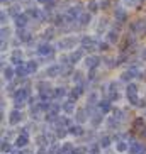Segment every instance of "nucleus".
<instances>
[{
  "label": "nucleus",
  "mask_w": 146,
  "mask_h": 154,
  "mask_svg": "<svg viewBox=\"0 0 146 154\" xmlns=\"http://www.w3.org/2000/svg\"><path fill=\"white\" fill-rule=\"evenodd\" d=\"M80 10H82L80 5H73V7H70V9L66 10V14H65L66 20H68V22H75V20H78V17H80Z\"/></svg>",
  "instance_id": "f257e3e1"
},
{
  "label": "nucleus",
  "mask_w": 146,
  "mask_h": 154,
  "mask_svg": "<svg viewBox=\"0 0 146 154\" xmlns=\"http://www.w3.org/2000/svg\"><path fill=\"white\" fill-rule=\"evenodd\" d=\"M27 98H29V90H27V88H19V90L14 91L15 103H24Z\"/></svg>",
  "instance_id": "f03ea898"
},
{
  "label": "nucleus",
  "mask_w": 146,
  "mask_h": 154,
  "mask_svg": "<svg viewBox=\"0 0 146 154\" xmlns=\"http://www.w3.org/2000/svg\"><path fill=\"white\" fill-rule=\"evenodd\" d=\"M37 54H39V56H51V54H53V46L48 44V42L39 44V46H37Z\"/></svg>",
  "instance_id": "7ed1b4c3"
},
{
  "label": "nucleus",
  "mask_w": 146,
  "mask_h": 154,
  "mask_svg": "<svg viewBox=\"0 0 146 154\" xmlns=\"http://www.w3.org/2000/svg\"><path fill=\"white\" fill-rule=\"evenodd\" d=\"M131 31H132V34H136V32H146V17L139 19L134 24H131Z\"/></svg>",
  "instance_id": "20e7f679"
},
{
  "label": "nucleus",
  "mask_w": 146,
  "mask_h": 154,
  "mask_svg": "<svg viewBox=\"0 0 146 154\" xmlns=\"http://www.w3.org/2000/svg\"><path fill=\"white\" fill-rule=\"evenodd\" d=\"M29 15L27 14H19L17 17H14V22H15V27L17 29H24L26 26H27V22H29Z\"/></svg>",
  "instance_id": "39448f33"
},
{
  "label": "nucleus",
  "mask_w": 146,
  "mask_h": 154,
  "mask_svg": "<svg viewBox=\"0 0 146 154\" xmlns=\"http://www.w3.org/2000/svg\"><path fill=\"white\" fill-rule=\"evenodd\" d=\"M75 42H77L75 37H66V39H61V41L58 42V48L59 49H68V48H73V46H75Z\"/></svg>",
  "instance_id": "423d86ee"
},
{
  "label": "nucleus",
  "mask_w": 146,
  "mask_h": 154,
  "mask_svg": "<svg viewBox=\"0 0 146 154\" xmlns=\"http://www.w3.org/2000/svg\"><path fill=\"white\" fill-rule=\"evenodd\" d=\"M85 64H87L88 69H95L99 64H100V58L99 56H88L87 59H85Z\"/></svg>",
  "instance_id": "0eeeda50"
},
{
  "label": "nucleus",
  "mask_w": 146,
  "mask_h": 154,
  "mask_svg": "<svg viewBox=\"0 0 146 154\" xmlns=\"http://www.w3.org/2000/svg\"><path fill=\"white\" fill-rule=\"evenodd\" d=\"M82 48L83 49L92 51L94 48H95V39H94V37H88V36H83L82 37Z\"/></svg>",
  "instance_id": "6e6552de"
},
{
  "label": "nucleus",
  "mask_w": 146,
  "mask_h": 154,
  "mask_svg": "<svg viewBox=\"0 0 146 154\" xmlns=\"http://www.w3.org/2000/svg\"><path fill=\"white\" fill-rule=\"evenodd\" d=\"M21 120H22V113L19 112L17 109H15V110H12V112H10V117H9L10 125H15V124H19Z\"/></svg>",
  "instance_id": "1a4fd4ad"
},
{
  "label": "nucleus",
  "mask_w": 146,
  "mask_h": 154,
  "mask_svg": "<svg viewBox=\"0 0 146 154\" xmlns=\"http://www.w3.org/2000/svg\"><path fill=\"white\" fill-rule=\"evenodd\" d=\"M144 147V146L141 144V142H136V140H131V144H129V154H139L141 152V149Z\"/></svg>",
  "instance_id": "9d476101"
},
{
  "label": "nucleus",
  "mask_w": 146,
  "mask_h": 154,
  "mask_svg": "<svg viewBox=\"0 0 146 154\" xmlns=\"http://www.w3.org/2000/svg\"><path fill=\"white\" fill-rule=\"evenodd\" d=\"M107 41H109L110 44H116V42L119 41V31L117 29H109V31H107Z\"/></svg>",
  "instance_id": "9b49d317"
},
{
  "label": "nucleus",
  "mask_w": 146,
  "mask_h": 154,
  "mask_svg": "<svg viewBox=\"0 0 146 154\" xmlns=\"http://www.w3.org/2000/svg\"><path fill=\"white\" fill-rule=\"evenodd\" d=\"M134 76H138V68H131L126 73H122V75H121V80H122V82H129V80H132Z\"/></svg>",
  "instance_id": "f8f14e48"
},
{
  "label": "nucleus",
  "mask_w": 146,
  "mask_h": 154,
  "mask_svg": "<svg viewBox=\"0 0 146 154\" xmlns=\"http://www.w3.org/2000/svg\"><path fill=\"white\" fill-rule=\"evenodd\" d=\"M114 15H116V19H117L119 22H126V19H128V14H126V10H124L122 7H117L116 12H114Z\"/></svg>",
  "instance_id": "ddd939ff"
},
{
  "label": "nucleus",
  "mask_w": 146,
  "mask_h": 154,
  "mask_svg": "<svg viewBox=\"0 0 146 154\" xmlns=\"http://www.w3.org/2000/svg\"><path fill=\"white\" fill-rule=\"evenodd\" d=\"M59 71H61V66L59 64H51L49 68H46V75L48 76H58Z\"/></svg>",
  "instance_id": "4468645a"
},
{
  "label": "nucleus",
  "mask_w": 146,
  "mask_h": 154,
  "mask_svg": "<svg viewBox=\"0 0 146 154\" xmlns=\"http://www.w3.org/2000/svg\"><path fill=\"white\" fill-rule=\"evenodd\" d=\"M17 37H19V41H24V42L31 41V34H29L27 31H24V29H19V32H17Z\"/></svg>",
  "instance_id": "2eb2a0df"
},
{
  "label": "nucleus",
  "mask_w": 146,
  "mask_h": 154,
  "mask_svg": "<svg viewBox=\"0 0 146 154\" xmlns=\"http://www.w3.org/2000/svg\"><path fill=\"white\" fill-rule=\"evenodd\" d=\"M15 75H17V76H26V75H29L27 66H26V64H22V63H19V66L15 68Z\"/></svg>",
  "instance_id": "dca6fc26"
},
{
  "label": "nucleus",
  "mask_w": 146,
  "mask_h": 154,
  "mask_svg": "<svg viewBox=\"0 0 146 154\" xmlns=\"http://www.w3.org/2000/svg\"><path fill=\"white\" fill-rule=\"evenodd\" d=\"M88 117H90V115H87V113H85V110L80 109V110L77 112V117H75V119H77V122H78V124H83Z\"/></svg>",
  "instance_id": "f3484780"
},
{
  "label": "nucleus",
  "mask_w": 146,
  "mask_h": 154,
  "mask_svg": "<svg viewBox=\"0 0 146 154\" xmlns=\"http://www.w3.org/2000/svg\"><path fill=\"white\" fill-rule=\"evenodd\" d=\"M109 95H110V100H117V98H119V93H117V86H116V83H110V85H109Z\"/></svg>",
  "instance_id": "a211bd4d"
},
{
  "label": "nucleus",
  "mask_w": 146,
  "mask_h": 154,
  "mask_svg": "<svg viewBox=\"0 0 146 154\" xmlns=\"http://www.w3.org/2000/svg\"><path fill=\"white\" fill-rule=\"evenodd\" d=\"M61 109H63L66 113H71V112H73V109H75V102H73V100H68V102H65V103L61 105Z\"/></svg>",
  "instance_id": "6ab92c4d"
},
{
  "label": "nucleus",
  "mask_w": 146,
  "mask_h": 154,
  "mask_svg": "<svg viewBox=\"0 0 146 154\" xmlns=\"http://www.w3.org/2000/svg\"><path fill=\"white\" fill-rule=\"evenodd\" d=\"M82 54H83V51H82V49L73 51L71 56H70V63H78V61H80V58H82Z\"/></svg>",
  "instance_id": "aec40b11"
},
{
  "label": "nucleus",
  "mask_w": 146,
  "mask_h": 154,
  "mask_svg": "<svg viewBox=\"0 0 146 154\" xmlns=\"http://www.w3.org/2000/svg\"><path fill=\"white\" fill-rule=\"evenodd\" d=\"M68 132L71 134V136H83V129L80 125H71L68 129Z\"/></svg>",
  "instance_id": "412c9836"
},
{
  "label": "nucleus",
  "mask_w": 146,
  "mask_h": 154,
  "mask_svg": "<svg viewBox=\"0 0 146 154\" xmlns=\"http://www.w3.org/2000/svg\"><path fill=\"white\" fill-rule=\"evenodd\" d=\"M90 17H92V15L88 14V12H85V14H80V17H78V22H80V26H87V24L90 22Z\"/></svg>",
  "instance_id": "4be33fe9"
},
{
  "label": "nucleus",
  "mask_w": 146,
  "mask_h": 154,
  "mask_svg": "<svg viewBox=\"0 0 146 154\" xmlns=\"http://www.w3.org/2000/svg\"><path fill=\"white\" fill-rule=\"evenodd\" d=\"M126 95H138V85L128 83V86H126Z\"/></svg>",
  "instance_id": "5701e85b"
},
{
  "label": "nucleus",
  "mask_w": 146,
  "mask_h": 154,
  "mask_svg": "<svg viewBox=\"0 0 146 154\" xmlns=\"http://www.w3.org/2000/svg\"><path fill=\"white\" fill-rule=\"evenodd\" d=\"M27 136H17V140H15V146H17V147H24V146H27Z\"/></svg>",
  "instance_id": "b1692460"
},
{
  "label": "nucleus",
  "mask_w": 146,
  "mask_h": 154,
  "mask_svg": "<svg viewBox=\"0 0 146 154\" xmlns=\"http://www.w3.org/2000/svg\"><path fill=\"white\" fill-rule=\"evenodd\" d=\"M99 107H100L102 113H107L110 110V100H102L100 103H99Z\"/></svg>",
  "instance_id": "393cba45"
},
{
  "label": "nucleus",
  "mask_w": 146,
  "mask_h": 154,
  "mask_svg": "<svg viewBox=\"0 0 146 154\" xmlns=\"http://www.w3.org/2000/svg\"><path fill=\"white\" fill-rule=\"evenodd\" d=\"M26 14L29 15V17H34V19H41V12L37 9H34V7H31V9H27V12Z\"/></svg>",
  "instance_id": "a878e982"
},
{
  "label": "nucleus",
  "mask_w": 146,
  "mask_h": 154,
  "mask_svg": "<svg viewBox=\"0 0 146 154\" xmlns=\"http://www.w3.org/2000/svg\"><path fill=\"white\" fill-rule=\"evenodd\" d=\"M21 59H22V53H21V49H15L12 53V61L14 63H21Z\"/></svg>",
  "instance_id": "bb28decb"
},
{
  "label": "nucleus",
  "mask_w": 146,
  "mask_h": 154,
  "mask_svg": "<svg viewBox=\"0 0 146 154\" xmlns=\"http://www.w3.org/2000/svg\"><path fill=\"white\" fill-rule=\"evenodd\" d=\"M26 66H27V71L29 73H36L37 71V63H36V61H29Z\"/></svg>",
  "instance_id": "cd10ccee"
},
{
  "label": "nucleus",
  "mask_w": 146,
  "mask_h": 154,
  "mask_svg": "<svg viewBox=\"0 0 146 154\" xmlns=\"http://www.w3.org/2000/svg\"><path fill=\"white\" fill-rule=\"evenodd\" d=\"M100 122H102V112H100V113H97V115H94V117H92V125H94V127H97Z\"/></svg>",
  "instance_id": "c85d7f7f"
},
{
  "label": "nucleus",
  "mask_w": 146,
  "mask_h": 154,
  "mask_svg": "<svg viewBox=\"0 0 146 154\" xmlns=\"http://www.w3.org/2000/svg\"><path fill=\"white\" fill-rule=\"evenodd\" d=\"M12 76H14V69L12 68H4V78H7V80H12Z\"/></svg>",
  "instance_id": "c756f323"
},
{
  "label": "nucleus",
  "mask_w": 146,
  "mask_h": 154,
  "mask_svg": "<svg viewBox=\"0 0 146 154\" xmlns=\"http://www.w3.org/2000/svg\"><path fill=\"white\" fill-rule=\"evenodd\" d=\"M66 95V90L65 88H56L55 90V98H63Z\"/></svg>",
  "instance_id": "7c9ffc66"
},
{
  "label": "nucleus",
  "mask_w": 146,
  "mask_h": 154,
  "mask_svg": "<svg viewBox=\"0 0 146 154\" xmlns=\"http://www.w3.org/2000/svg\"><path fill=\"white\" fill-rule=\"evenodd\" d=\"M99 144H100V147H104V149H105V147H109V146H110V139L105 136V137H102V139H100Z\"/></svg>",
  "instance_id": "2f4dec72"
},
{
  "label": "nucleus",
  "mask_w": 146,
  "mask_h": 154,
  "mask_svg": "<svg viewBox=\"0 0 146 154\" xmlns=\"http://www.w3.org/2000/svg\"><path fill=\"white\" fill-rule=\"evenodd\" d=\"M116 149H117L119 152H124V151H128V149H129V146L126 144V142H119V144L116 146Z\"/></svg>",
  "instance_id": "473e14b6"
},
{
  "label": "nucleus",
  "mask_w": 146,
  "mask_h": 154,
  "mask_svg": "<svg viewBox=\"0 0 146 154\" xmlns=\"http://www.w3.org/2000/svg\"><path fill=\"white\" fill-rule=\"evenodd\" d=\"M97 103V93H90L88 95V105H95Z\"/></svg>",
  "instance_id": "72a5a7b5"
},
{
  "label": "nucleus",
  "mask_w": 146,
  "mask_h": 154,
  "mask_svg": "<svg viewBox=\"0 0 146 154\" xmlns=\"http://www.w3.org/2000/svg\"><path fill=\"white\" fill-rule=\"evenodd\" d=\"M87 152V147H75L71 151V154H85Z\"/></svg>",
  "instance_id": "f704fd0d"
},
{
  "label": "nucleus",
  "mask_w": 146,
  "mask_h": 154,
  "mask_svg": "<svg viewBox=\"0 0 146 154\" xmlns=\"http://www.w3.org/2000/svg\"><path fill=\"white\" fill-rule=\"evenodd\" d=\"M99 7H100V5L95 4V2H90V4H88V9H90V12H97V10H99Z\"/></svg>",
  "instance_id": "c9c22d12"
},
{
  "label": "nucleus",
  "mask_w": 146,
  "mask_h": 154,
  "mask_svg": "<svg viewBox=\"0 0 146 154\" xmlns=\"http://www.w3.org/2000/svg\"><path fill=\"white\" fill-rule=\"evenodd\" d=\"M105 27H107V20H100V22H99V29H97V32H104Z\"/></svg>",
  "instance_id": "e433bc0d"
},
{
  "label": "nucleus",
  "mask_w": 146,
  "mask_h": 154,
  "mask_svg": "<svg viewBox=\"0 0 146 154\" xmlns=\"http://www.w3.org/2000/svg\"><path fill=\"white\" fill-rule=\"evenodd\" d=\"M99 151H100V144L99 146H92L90 149H88V152L90 154H99Z\"/></svg>",
  "instance_id": "4c0bfd02"
},
{
  "label": "nucleus",
  "mask_w": 146,
  "mask_h": 154,
  "mask_svg": "<svg viewBox=\"0 0 146 154\" xmlns=\"http://www.w3.org/2000/svg\"><path fill=\"white\" fill-rule=\"evenodd\" d=\"M9 151H10V144L4 140V142H2V152H9Z\"/></svg>",
  "instance_id": "58836bf2"
},
{
  "label": "nucleus",
  "mask_w": 146,
  "mask_h": 154,
  "mask_svg": "<svg viewBox=\"0 0 146 154\" xmlns=\"http://www.w3.org/2000/svg\"><path fill=\"white\" fill-rule=\"evenodd\" d=\"M107 125L110 127V129H116L114 125H117V120H116V117H112V119H109V122H107Z\"/></svg>",
  "instance_id": "ea45409f"
},
{
  "label": "nucleus",
  "mask_w": 146,
  "mask_h": 154,
  "mask_svg": "<svg viewBox=\"0 0 146 154\" xmlns=\"http://www.w3.org/2000/svg\"><path fill=\"white\" fill-rule=\"evenodd\" d=\"M9 14L12 15V17H17L19 15V7H12V9L9 10Z\"/></svg>",
  "instance_id": "a19ab883"
},
{
  "label": "nucleus",
  "mask_w": 146,
  "mask_h": 154,
  "mask_svg": "<svg viewBox=\"0 0 146 154\" xmlns=\"http://www.w3.org/2000/svg\"><path fill=\"white\" fill-rule=\"evenodd\" d=\"M9 32H10L9 29H5V27L2 29V41H5V37H9Z\"/></svg>",
  "instance_id": "79ce46f5"
},
{
  "label": "nucleus",
  "mask_w": 146,
  "mask_h": 154,
  "mask_svg": "<svg viewBox=\"0 0 146 154\" xmlns=\"http://www.w3.org/2000/svg\"><path fill=\"white\" fill-rule=\"evenodd\" d=\"M99 49H100V51H107V49H109L107 42H99Z\"/></svg>",
  "instance_id": "37998d69"
},
{
  "label": "nucleus",
  "mask_w": 146,
  "mask_h": 154,
  "mask_svg": "<svg viewBox=\"0 0 146 154\" xmlns=\"http://www.w3.org/2000/svg\"><path fill=\"white\" fill-rule=\"evenodd\" d=\"M143 119H136V120H134V127H138V129H141V125H143Z\"/></svg>",
  "instance_id": "c03bdc74"
},
{
  "label": "nucleus",
  "mask_w": 146,
  "mask_h": 154,
  "mask_svg": "<svg viewBox=\"0 0 146 154\" xmlns=\"http://www.w3.org/2000/svg\"><path fill=\"white\" fill-rule=\"evenodd\" d=\"M114 117L116 119H122V110H114Z\"/></svg>",
  "instance_id": "a18cd8bd"
},
{
  "label": "nucleus",
  "mask_w": 146,
  "mask_h": 154,
  "mask_svg": "<svg viewBox=\"0 0 146 154\" xmlns=\"http://www.w3.org/2000/svg\"><path fill=\"white\" fill-rule=\"evenodd\" d=\"M100 7H102V9H107V7H109V0H102Z\"/></svg>",
  "instance_id": "49530a36"
},
{
  "label": "nucleus",
  "mask_w": 146,
  "mask_h": 154,
  "mask_svg": "<svg viewBox=\"0 0 146 154\" xmlns=\"http://www.w3.org/2000/svg\"><path fill=\"white\" fill-rule=\"evenodd\" d=\"M73 80H75V82H82V75H80V73L77 71V75L73 76Z\"/></svg>",
  "instance_id": "de8ad7c7"
},
{
  "label": "nucleus",
  "mask_w": 146,
  "mask_h": 154,
  "mask_svg": "<svg viewBox=\"0 0 146 154\" xmlns=\"http://www.w3.org/2000/svg\"><path fill=\"white\" fill-rule=\"evenodd\" d=\"M0 20H2V24H5V20H7V15H5V12H2V15H0Z\"/></svg>",
  "instance_id": "09e8293b"
},
{
  "label": "nucleus",
  "mask_w": 146,
  "mask_h": 154,
  "mask_svg": "<svg viewBox=\"0 0 146 154\" xmlns=\"http://www.w3.org/2000/svg\"><path fill=\"white\" fill-rule=\"evenodd\" d=\"M39 4H44V5H48V4H51V2H55V0H37Z\"/></svg>",
  "instance_id": "8fccbe9b"
},
{
  "label": "nucleus",
  "mask_w": 146,
  "mask_h": 154,
  "mask_svg": "<svg viewBox=\"0 0 146 154\" xmlns=\"http://www.w3.org/2000/svg\"><path fill=\"white\" fill-rule=\"evenodd\" d=\"M126 2H128V4H129V5H131V7H132V5H136L138 2H139V0H126Z\"/></svg>",
  "instance_id": "3c124183"
},
{
  "label": "nucleus",
  "mask_w": 146,
  "mask_h": 154,
  "mask_svg": "<svg viewBox=\"0 0 146 154\" xmlns=\"http://www.w3.org/2000/svg\"><path fill=\"white\" fill-rule=\"evenodd\" d=\"M141 136L146 137V127H143V129H141Z\"/></svg>",
  "instance_id": "603ef678"
},
{
  "label": "nucleus",
  "mask_w": 146,
  "mask_h": 154,
  "mask_svg": "<svg viewBox=\"0 0 146 154\" xmlns=\"http://www.w3.org/2000/svg\"><path fill=\"white\" fill-rule=\"evenodd\" d=\"M141 58L146 61V49H143V53H141Z\"/></svg>",
  "instance_id": "864d4df0"
},
{
  "label": "nucleus",
  "mask_w": 146,
  "mask_h": 154,
  "mask_svg": "<svg viewBox=\"0 0 146 154\" xmlns=\"http://www.w3.org/2000/svg\"><path fill=\"white\" fill-rule=\"evenodd\" d=\"M15 154H26V152H24V151H19V152H15Z\"/></svg>",
  "instance_id": "5fc2aeb1"
},
{
  "label": "nucleus",
  "mask_w": 146,
  "mask_h": 154,
  "mask_svg": "<svg viewBox=\"0 0 146 154\" xmlns=\"http://www.w3.org/2000/svg\"><path fill=\"white\" fill-rule=\"evenodd\" d=\"M39 154H46V152H44V149H41V151H39Z\"/></svg>",
  "instance_id": "6e6d98bb"
},
{
  "label": "nucleus",
  "mask_w": 146,
  "mask_h": 154,
  "mask_svg": "<svg viewBox=\"0 0 146 154\" xmlns=\"http://www.w3.org/2000/svg\"><path fill=\"white\" fill-rule=\"evenodd\" d=\"M7 2H9V0H2V4H4V5H5V4H7Z\"/></svg>",
  "instance_id": "4d7b16f0"
}]
</instances>
